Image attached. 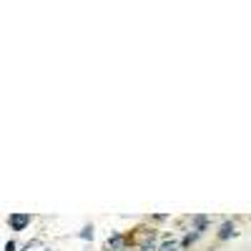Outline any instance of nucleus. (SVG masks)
Segmentation results:
<instances>
[{
  "label": "nucleus",
  "instance_id": "nucleus-1",
  "mask_svg": "<svg viewBox=\"0 0 251 251\" xmlns=\"http://www.w3.org/2000/svg\"><path fill=\"white\" fill-rule=\"evenodd\" d=\"M131 244L136 249L146 246V244H158V228H153V226H138L136 231H131Z\"/></svg>",
  "mask_w": 251,
  "mask_h": 251
},
{
  "label": "nucleus",
  "instance_id": "nucleus-2",
  "mask_svg": "<svg viewBox=\"0 0 251 251\" xmlns=\"http://www.w3.org/2000/svg\"><path fill=\"white\" fill-rule=\"evenodd\" d=\"M33 216L30 214H23V211H13L8 216V226H10V231H25V228L30 226Z\"/></svg>",
  "mask_w": 251,
  "mask_h": 251
},
{
  "label": "nucleus",
  "instance_id": "nucleus-3",
  "mask_svg": "<svg viewBox=\"0 0 251 251\" xmlns=\"http://www.w3.org/2000/svg\"><path fill=\"white\" fill-rule=\"evenodd\" d=\"M131 246V234H113L106 246H103V251H128Z\"/></svg>",
  "mask_w": 251,
  "mask_h": 251
},
{
  "label": "nucleus",
  "instance_id": "nucleus-4",
  "mask_svg": "<svg viewBox=\"0 0 251 251\" xmlns=\"http://www.w3.org/2000/svg\"><path fill=\"white\" fill-rule=\"evenodd\" d=\"M211 216H206V214H194L191 219H188V224H191V231H196V234H206L208 228H211Z\"/></svg>",
  "mask_w": 251,
  "mask_h": 251
},
{
  "label": "nucleus",
  "instance_id": "nucleus-5",
  "mask_svg": "<svg viewBox=\"0 0 251 251\" xmlns=\"http://www.w3.org/2000/svg\"><path fill=\"white\" fill-rule=\"evenodd\" d=\"M239 231H236V224L231 221V219H226V221H221V226H219V231H216V239L219 241H228V239H234Z\"/></svg>",
  "mask_w": 251,
  "mask_h": 251
},
{
  "label": "nucleus",
  "instance_id": "nucleus-6",
  "mask_svg": "<svg viewBox=\"0 0 251 251\" xmlns=\"http://www.w3.org/2000/svg\"><path fill=\"white\" fill-rule=\"evenodd\" d=\"M80 239H93V226H86L80 231Z\"/></svg>",
  "mask_w": 251,
  "mask_h": 251
},
{
  "label": "nucleus",
  "instance_id": "nucleus-7",
  "mask_svg": "<svg viewBox=\"0 0 251 251\" xmlns=\"http://www.w3.org/2000/svg\"><path fill=\"white\" fill-rule=\"evenodd\" d=\"M136 251H158V244H146V246H138Z\"/></svg>",
  "mask_w": 251,
  "mask_h": 251
},
{
  "label": "nucleus",
  "instance_id": "nucleus-8",
  "mask_svg": "<svg viewBox=\"0 0 251 251\" xmlns=\"http://www.w3.org/2000/svg\"><path fill=\"white\" fill-rule=\"evenodd\" d=\"M5 251H18V244L10 239V241H5Z\"/></svg>",
  "mask_w": 251,
  "mask_h": 251
}]
</instances>
